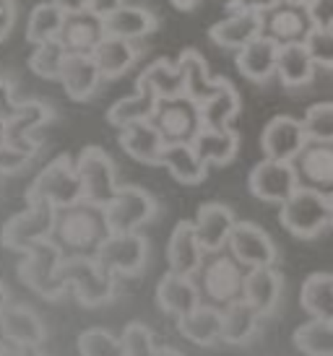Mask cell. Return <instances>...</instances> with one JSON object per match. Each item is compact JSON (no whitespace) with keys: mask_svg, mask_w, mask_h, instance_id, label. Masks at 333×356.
<instances>
[{"mask_svg":"<svg viewBox=\"0 0 333 356\" xmlns=\"http://www.w3.org/2000/svg\"><path fill=\"white\" fill-rule=\"evenodd\" d=\"M109 224L104 216V208L79 200L73 206L58 208V218H55V232L52 239L58 242L65 257L76 255H97L99 245L109 237Z\"/></svg>","mask_w":333,"mask_h":356,"instance_id":"obj_1","label":"cell"},{"mask_svg":"<svg viewBox=\"0 0 333 356\" xmlns=\"http://www.w3.org/2000/svg\"><path fill=\"white\" fill-rule=\"evenodd\" d=\"M63 250L58 248L55 239H42L26 252H21L19 273L21 284L31 289L37 297L47 299V302H58L68 294V284L60 276V266H63Z\"/></svg>","mask_w":333,"mask_h":356,"instance_id":"obj_2","label":"cell"},{"mask_svg":"<svg viewBox=\"0 0 333 356\" xmlns=\"http://www.w3.org/2000/svg\"><path fill=\"white\" fill-rule=\"evenodd\" d=\"M60 276L73 291L76 302L86 309L104 307L118 297V278L109 276L107 270L97 263V257L91 255L63 257Z\"/></svg>","mask_w":333,"mask_h":356,"instance_id":"obj_3","label":"cell"},{"mask_svg":"<svg viewBox=\"0 0 333 356\" xmlns=\"http://www.w3.org/2000/svg\"><path fill=\"white\" fill-rule=\"evenodd\" d=\"M281 227L297 239H315L331 227V198L328 193L310 185H300L292 198L281 203Z\"/></svg>","mask_w":333,"mask_h":356,"instance_id":"obj_4","label":"cell"},{"mask_svg":"<svg viewBox=\"0 0 333 356\" xmlns=\"http://www.w3.org/2000/svg\"><path fill=\"white\" fill-rule=\"evenodd\" d=\"M245 276L247 268L240 266L235 257L229 255V250L214 252L211 257H206L203 268L198 270V286L203 294V302L216 307H226L242 299L245 291Z\"/></svg>","mask_w":333,"mask_h":356,"instance_id":"obj_5","label":"cell"},{"mask_svg":"<svg viewBox=\"0 0 333 356\" xmlns=\"http://www.w3.org/2000/svg\"><path fill=\"white\" fill-rule=\"evenodd\" d=\"M29 208L10 216L0 229V245L13 252H26L42 239H52L58 208L47 200H26Z\"/></svg>","mask_w":333,"mask_h":356,"instance_id":"obj_6","label":"cell"},{"mask_svg":"<svg viewBox=\"0 0 333 356\" xmlns=\"http://www.w3.org/2000/svg\"><path fill=\"white\" fill-rule=\"evenodd\" d=\"M26 200H47L55 208L73 206L81 200L79 167L68 154H60L34 177L26 190Z\"/></svg>","mask_w":333,"mask_h":356,"instance_id":"obj_7","label":"cell"},{"mask_svg":"<svg viewBox=\"0 0 333 356\" xmlns=\"http://www.w3.org/2000/svg\"><path fill=\"white\" fill-rule=\"evenodd\" d=\"M94 257L109 276L136 278L148 263V239L138 232H112Z\"/></svg>","mask_w":333,"mask_h":356,"instance_id":"obj_8","label":"cell"},{"mask_svg":"<svg viewBox=\"0 0 333 356\" xmlns=\"http://www.w3.org/2000/svg\"><path fill=\"white\" fill-rule=\"evenodd\" d=\"M76 167L81 177V200L104 208L118 195V167L104 149L86 146L76 159Z\"/></svg>","mask_w":333,"mask_h":356,"instance_id":"obj_9","label":"cell"},{"mask_svg":"<svg viewBox=\"0 0 333 356\" xmlns=\"http://www.w3.org/2000/svg\"><path fill=\"white\" fill-rule=\"evenodd\" d=\"M159 213L157 198L138 185H120L118 195L104 206L109 232H138Z\"/></svg>","mask_w":333,"mask_h":356,"instance_id":"obj_10","label":"cell"},{"mask_svg":"<svg viewBox=\"0 0 333 356\" xmlns=\"http://www.w3.org/2000/svg\"><path fill=\"white\" fill-rule=\"evenodd\" d=\"M302 185L300 169L294 161H279V159H263L261 164H255L250 177H247V188L258 200L263 203H284L297 193Z\"/></svg>","mask_w":333,"mask_h":356,"instance_id":"obj_11","label":"cell"},{"mask_svg":"<svg viewBox=\"0 0 333 356\" xmlns=\"http://www.w3.org/2000/svg\"><path fill=\"white\" fill-rule=\"evenodd\" d=\"M151 122L164 136L166 143H193L196 136L203 130V115L201 104L190 97H175V99H162Z\"/></svg>","mask_w":333,"mask_h":356,"instance_id":"obj_12","label":"cell"},{"mask_svg":"<svg viewBox=\"0 0 333 356\" xmlns=\"http://www.w3.org/2000/svg\"><path fill=\"white\" fill-rule=\"evenodd\" d=\"M226 250L247 270L250 268L276 266V260H279V250H276L274 239L268 237L265 229H261L253 221H237Z\"/></svg>","mask_w":333,"mask_h":356,"instance_id":"obj_13","label":"cell"},{"mask_svg":"<svg viewBox=\"0 0 333 356\" xmlns=\"http://www.w3.org/2000/svg\"><path fill=\"white\" fill-rule=\"evenodd\" d=\"M49 120H55V109L49 107L47 102L40 99H24L19 102L16 112L10 115L3 125H6V143L16 146V149H24L37 156L40 151V140L34 138V133L47 125Z\"/></svg>","mask_w":333,"mask_h":356,"instance_id":"obj_14","label":"cell"},{"mask_svg":"<svg viewBox=\"0 0 333 356\" xmlns=\"http://www.w3.org/2000/svg\"><path fill=\"white\" fill-rule=\"evenodd\" d=\"M310 143L302 120L292 115H279L274 118L261 133V149L265 159H279V161H297V156Z\"/></svg>","mask_w":333,"mask_h":356,"instance_id":"obj_15","label":"cell"},{"mask_svg":"<svg viewBox=\"0 0 333 356\" xmlns=\"http://www.w3.org/2000/svg\"><path fill=\"white\" fill-rule=\"evenodd\" d=\"M206 250L201 245L193 221H180L166 242V263L169 270L183 276H198V270L206 263Z\"/></svg>","mask_w":333,"mask_h":356,"instance_id":"obj_16","label":"cell"},{"mask_svg":"<svg viewBox=\"0 0 333 356\" xmlns=\"http://www.w3.org/2000/svg\"><path fill=\"white\" fill-rule=\"evenodd\" d=\"M157 305L164 315H190L196 307L203 305V294H201L196 276H183V273H175V270L164 273L159 278L157 286Z\"/></svg>","mask_w":333,"mask_h":356,"instance_id":"obj_17","label":"cell"},{"mask_svg":"<svg viewBox=\"0 0 333 356\" xmlns=\"http://www.w3.org/2000/svg\"><path fill=\"white\" fill-rule=\"evenodd\" d=\"M313 29V19L304 6L286 3L281 0L276 8L263 13V34L276 40L279 44H292V42H304Z\"/></svg>","mask_w":333,"mask_h":356,"instance_id":"obj_18","label":"cell"},{"mask_svg":"<svg viewBox=\"0 0 333 356\" xmlns=\"http://www.w3.org/2000/svg\"><path fill=\"white\" fill-rule=\"evenodd\" d=\"M193 224H196L198 239H201L203 250L208 255H214V252L226 250L229 237H232V232L237 227V218L235 211L224 206V203H203L198 208Z\"/></svg>","mask_w":333,"mask_h":356,"instance_id":"obj_19","label":"cell"},{"mask_svg":"<svg viewBox=\"0 0 333 356\" xmlns=\"http://www.w3.org/2000/svg\"><path fill=\"white\" fill-rule=\"evenodd\" d=\"M118 140H120V149L125 151L130 159H136L138 164L162 167L166 140L151 120H141V122H133V125L120 128Z\"/></svg>","mask_w":333,"mask_h":356,"instance_id":"obj_20","label":"cell"},{"mask_svg":"<svg viewBox=\"0 0 333 356\" xmlns=\"http://www.w3.org/2000/svg\"><path fill=\"white\" fill-rule=\"evenodd\" d=\"M104 37H107L104 19H102L99 13H94V10H79V13H68V16H65L58 40L65 44L68 52L91 55Z\"/></svg>","mask_w":333,"mask_h":356,"instance_id":"obj_21","label":"cell"},{"mask_svg":"<svg viewBox=\"0 0 333 356\" xmlns=\"http://www.w3.org/2000/svg\"><path fill=\"white\" fill-rule=\"evenodd\" d=\"M263 34V13L253 10H229V16L211 26L208 37L224 50H242L245 44Z\"/></svg>","mask_w":333,"mask_h":356,"instance_id":"obj_22","label":"cell"},{"mask_svg":"<svg viewBox=\"0 0 333 356\" xmlns=\"http://www.w3.org/2000/svg\"><path fill=\"white\" fill-rule=\"evenodd\" d=\"M102 73L94 55H79V52H68V58L63 63L60 70V83L73 102H88L97 94L99 83H102Z\"/></svg>","mask_w":333,"mask_h":356,"instance_id":"obj_23","label":"cell"},{"mask_svg":"<svg viewBox=\"0 0 333 356\" xmlns=\"http://www.w3.org/2000/svg\"><path fill=\"white\" fill-rule=\"evenodd\" d=\"M279 52H281V44L271 37L261 34L258 40H253L250 44H245L242 50H237V70L245 76L247 81H255V83H265L268 79L276 76V68H279Z\"/></svg>","mask_w":333,"mask_h":356,"instance_id":"obj_24","label":"cell"},{"mask_svg":"<svg viewBox=\"0 0 333 356\" xmlns=\"http://www.w3.org/2000/svg\"><path fill=\"white\" fill-rule=\"evenodd\" d=\"M177 330L185 341L196 346H216L222 343V336H224V309L203 302L190 315L177 317Z\"/></svg>","mask_w":333,"mask_h":356,"instance_id":"obj_25","label":"cell"},{"mask_svg":"<svg viewBox=\"0 0 333 356\" xmlns=\"http://www.w3.org/2000/svg\"><path fill=\"white\" fill-rule=\"evenodd\" d=\"M281 291H284V278L276 270V266L250 268V270H247L242 299L250 302L263 317L276 312L279 299H281Z\"/></svg>","mask_w":333,"mask_h":356,"instance_id":"obj_26","label":"cell"},{"mask_svg":"<svg viewBox=\"0 0 333 356\" xmlns=\"http://www.w3.org/2000/svg\"><path fill=\"white\" fill-rule=\"evenodd\" d=\"M0 333L16 346H42L47 327L29 305H8L0 320Z\"/></svg>","mask_w":333,"mask_h":356,"instance_id":"obj_27","label":"cell"},{"mask_svg":"<svg viewBox=\"0 0 333 356\" xmlns=\"http://www.w3.org/2000/svg\"><path fill=\"white\" fill-rule=\"evenodd\" d=\"M297 169H300V177L302 185L318 188L328 193H333V143H315L310 140L304 151L297 156Z\"/></svg>","mask_w":333,"mask_h":356,"instance_id":"obj_28","label":"cell"},{"mask_svg":"<svg viewBox=\"0 0 333 356\" xmlns=\"http://www.w3.org/2000/svg\"><path fill=\"white\" fill-rule=\"evenodd\" d=\"M159 102H162L159 94L148 83L136 81V91L130 97L118 99L109 107L107 122L115 125V128H125V125H133V122H141V120H151L159 107Z\"/></svg>","mask_w":333,"mask_h":356,"instance_id":"obj_29","label":"cell"},{"mask_svg":"<svg viewBox=\"0 0 333 356\" xmlns=\"http://www.w3.org/2000/svg\"><path fill=\"white\" fill-rule=\"evenodd\" d=\"M177 65H180L183 79H185V97H190V99L198 102V104H203V102L211 99L226 81V79H214V76H211L206 60H203V55L198 50H185L177 58Z\"/></svg>","mask_w":333,"mask_h":356,"instance_id":"obj_30","label":"cell"},{"mask_svg":"<svg viewBox=\"0 0 333 356\" xmlns=\"http://www.w3.org/2000/svg\"><path fill=\"white\" fill-rule=\"evenodd\" d=\"M162 167L180 182V185H201L208 177V164L201 159L193 143H166Z\"/></svg>","mask_w":333,"mask_h":356,"instance_id":"obj_31","label":"cell"},{"mask_svg":"<svg viewBox=\"0 0 333 356\" xmlns=\"http://www.w3.org/2000/svg\"><path fill=\"white\" fill-rule=\"evenodd\" d=\"M315 68H318V63L313 60V55H310V50H307V44H304V42L281 44L276 76H279V81L284 83L286 89H300V86H307V83L315 79Z\"/></svg>","mask_w":333,"mask_h":356,"instance_id":"obj_32","label":"cell"},{"mask_svg":"<svg viewBox=\"0 0 333 356\" xmlns=\"http://www.w3.org/2000/svg\"><path fill=\"white\" fill-rule=\"evenodd\" d=\"M159 26L157 16L148 8H141V6H123L115 13L104 16V29H107L109 37H123V40H144L151 31Z\"/></svg>","mask_w":333,"mask_h":356,"instance_id":"obj_33","label":"cell"},{"mask_svg":"<svg viewBox=\"0 0 333 356\" xmlns=\"http://www.w3.org/2000/svg\"><path fill=\"white\" fill-rule=\"evenodd\" d=\"M222 309H224V336H222V343L245 346V343H250L258 336V327H261L263 315L250 302L237 299V302L222 307Z\"/></svg>","mask_w":333,"mask_h":356,"instance_id":"obj_34","label":"cell"},{"mask_svg":"<svg viewBox=\"0 0 333 356\" xmlns=\"http://www.w3.org/2000/svg\"><path fill=\"white\" fill-rule=\"evenodd\" d=\"M193 146L208 167H224L235 161L240 151V136L232 128H203L196 136Z\"/></svg>","mask_w":333,"mask_h":356,"instance_id":"obj_35","label":"cell"},{"mask_svg":"<svg viewBox=\"0 0 333 356\" xmlns=\"http://www.w3.org/2000/svg\"><path fill=\"white\" fill-rule=\"evenodd\" d=\"M91 55L97 60L99 73L104 81L120 79L125 70L133 68V63L138 60V50L133 42L123 40V37H109V34L99 42V47Z\"/></svg>","mask_w":333,"mask_h":356,"instance_id":"obj_36","label":"cell"},{"mask_svg":"<svg viewBox=\"0 0 333 356\" xmlns=\"http://www.w3.org/2000/svg\"><path fill=\"white\" fill-rule=\"evenodd\" d=\"M300 305L310 317L333 320V273H313L304 278Z\"/></svg>","mask_w":333,"mask_h":356,"instance_id":"obj_37","label":"cell"},{"mask_svg":"<svg viewBox=\"0 0 333 356\" xmlns=\"http://www.w3.org/2000/svg\"><path fill=\"white\" fill-rule=\"evenodd\" d=\"M240 94L237 89L224 81V86L216 91L208 102L201 104V115H203V128H232V120L240 115Z\"/></svg>","mask_w":333,"mask_h":356,"instance_id":"obj_38","label":"cell"},{"mask_svg":"<svg viewBox=\"0 0 333 356\" xmlns=\"http://www.w3.org/2000/svg\"><path fill=\"white\" fill-rule=\"evenodd\" d=\"M292 341L304 356H333V320L310 317V323L294 330Z\"/></svg>","mask_w":333,"mask_h":356,"instance_id":"obj_39","label":"cell"},{"mask_svg":"<svg viewBox=\"0 0 333 356\" xmlns=\"http://www.w3.org/2000/svg\"><path fill=\"white\" fill-rule=\"evenodd\" d=\"M138 81L148 83V86L159 94V99H175V97H183V94H185L183 70H180L177 63H169V60H154V63L138 76Z\"/></svg>","mask_w":333,"mask_h":356,"instance_id":"obj_40","label":"cell"},{"mask_svg":"<svg viewBox=\"0 0 333 356\" xmlns=\"http://www.w3.org/2000/svg\"><path fill=\"white\" fill-rule=\"evenodd\" d=\"M65 16H68V13L63 8H58L55 3H42V6H37V8L31 10L29 24H26V40H29L31 44L58 40Z\"/></svg>","mask_w":333,"mask_h":356,"instance_id":"obj_41","label":"cell"},{"mask_svg":"<svg viewBox=\"0 0 333 356\" xmlns=\"http://www.w3.org/2000/svg\"><path fill=\"white\" fill-rule=\"evenodd\" d=\"M68 58V50L60 40H47L42 44H34V52L29 58V68L31 73H37L40 79L47 81H60V70H63V63Z\"/></svg>","mask_w":333,"mask_h":356,"instance_id":"obj_42","label":"cell"},{"mask_svg":"<svg viewBox=\"0 0 333 356\" xmlns=\"http://www.w3.org/2000/svg\"><path fill=\"white\" fill-rule=\"evenodd\" d=\"M79 354L81 356H125L123 338H118L102 327H88L79 336Z\"/></svg>","mask_w":333,"mask_h":356,"instance_id":"obj_43","label":"cell"},{"mask_svg":"<svg viewBox=\"0 0 333 356\" xmlns=\"http://www.w3.org/2000/svg\"><path fill=\"white\" fill-rule=\"evenodd\" d=\"M304 130L307 138L315 143H333V102H320L304 112Z\"/></svg>","mask_w":333,"mask_h":356,"instance_id":"obj_44","label":"cell"},{"mask_svg":"<svg viewBox=\"0 0 333 356\" xmlns=\"http://www.w3.org/2000/svg\"><path fill=\"white\" fill-rule=\"evenodd\" d=\"M120 338H123L125 356H159V348H162L157 346V338L151 333V327L138 323V320L127 323Z\"/></svg>","mask_w":333,"mask_h":356,"instance_id":"obj_45","label":"cell"},{"mask_svg":"<svg viewBox=\"0 0 333 356\" xmlns=\"http://www.w3.org/2000/svg\"><path fill=\"white\" fill-rule=\"evenodd\" d=\"M304 44L318 63V68L333 70V26H313Z\"/></svg>","mask_w":333,"mask_h":356,"instance_id":"obj_46","label":"cell"},{"mask_svg":"<svg viewBox=\"0 0 333 356\" xmlns=\"http://www.w3.org/2000/svg\"><path fill=\"white\" fill-rule=\"evenodd\" d=\"M31 159H34V154H29V151L16 149L10 143H3L0 146V177L3 175H16L21 169H26L31 164Z\"/></svg>","mask_w":333,"mask_h":356,"instance_id":"obj_47","label":"cell"},{"mask_svg":"<svg viewBox=\"0 0 333 356\" xmlns=\"http://www.w3.org/2000/svg\"><path fill=\"white\" fill-rule=\"evenodd\" d=\"M304 8L313 19V26H333V0H310Z\"/></svg>","mask_w":333,"mask_h":356,"instance_id":"obj_48","label":"cell"},{"mask_svg":"<svg viewBox=\"0 0 333 356\" xmlns=\"http://www.w3.org/2000/svg\"><path fill=\"white\" fill-rule=\"evenodd\" d=\"M16 107H19V99H16V91H13V81L0 76V120L6 122L16 112Z\"/></svg>","mask_w":333,"mask_h":356,"instance_id":"obj_49","label":"cell"},{"mask_svg":"<svg viewBox=\"0 0 333 356\" xmlns=\"http://www.w3.org/2000/svg\"><path fill=\"white\" fill-rule=\"evenodd\" d=\"M281 0H229V10H253V13H268Z\"/></svg>","mask_w":333,"mask_h":356,"instance_id":"obj_50","label":"cell"},{"mask_svg":"<svg viewBox=\"0 0 333 356\" xmlns=\"http://www.w3.org/2000/svg\"><path fill=\"white\" fill-rule=\"evenodd\" d=\"M16 24V3L13 0H0V42L6 40Z\"/></svg>","mask_w":333,"mask_h":356,"instance_id":"obj_51","label":"cell"},{"mask_svg":"<svg viewBox=\"0 0 333 356\" xmlns=\"http://www.w3.org/2000/svg\"><path fill=\"white\" fill-rule=\"evenodd\" d=\"M123 6H125V0H91V3H88V10H94V13H99V16L104 19V16L115 13L118 8H123Z\"/></svg>","mask_w":333,"mask_h":356,"instance_id":"obj_52","label":"cell"},{"mask_svg":"<svg viewBox=\"0 0 333 356\" xmlns=\"http://www.w3.org/2000/svg\"><path fill=\"white\" fill-rule=\"evenodd\" d=\"M52 3L65 10V13H79V10H88L91 0H52Z\"/></svg>","mask_w":333,"mask_h":356,"instance_id":"obj_53","label":"cell"},{"mask_svg":"<svg viewBox=\"0 0 333 356\" xmlns=\"http://www.w3.org/2000/svg\"><path fill=\"white\" fill-rule=\"evenodd\" d=\"M0 356H19V346H16V343H10L3 333H0Z\"/></svg>","mask_w":333,"mask_h":356,"instance_id":"obj_54","label":"cell"},{"mask_svg":"<svg viewBox=\"0 0 333 356\" xmlns=\"http://www.w3.org/2000/svg\"><path fill=\"white\" fill-rule=\"evenodd\" d=\"M10 305V294H8V289H6V284L0 281V320H3V312L8 309Z\"/></svg>","mask_w":333,"mask_h":356,"instance_id":"obj_55","label":"cell"},{"mask_svg":"<svg viewBox=\"0 0 333 356\" xmlns=\"http://www.w3.org/2000/svg\"><path fill=\"white\" fill-rule=\"evenodd\" d=\"M19 356H47L42 346H19Z\"/></svg>","mask_w":333,"mask_h":356,"instance_id":"obj_56","label":"cell"},{"mask_svg":"<svg viewBox=\"0 0 333 356\" xmlns=\"http://www.w3.org/2000/svg\"><path fill=\"white\" fill-rule=\"evenodd\" d=\"M172 3H175L177 8H183V10H187V8H193V6H196L198 0H172Z\"/></svg>","mask_w":333,"mask_h":356,"instance_id":"obj_57","label":"cell"},{"mask_svg":"<svg viewBox=\"0 0 333 356\" xmlns=\"http://www.w3.org/2000/svg\"><path fill=\"white\" fill-rule=\"evenodd\" d=\"M159 356H183L177 348H172V346H162L159 348Z\"/></svg>","mask_w":333,"mask_h":356,"instance_id":"obj_58","label":"cell"},{"mask_svg":"<svg viewBox=\"0 0 333 356\" xmlns=\"http://www.w3.org/2000/svg\"><path fill=\"white\" fill-rule=\"evenodd\" d=\"M6 143V125H3V120H0V146Z\"/></svg>","mask_w":333,"mask_h":356,"instance_id":"obj_59","label":"cell"},{"mask_svg":"<svg viewBox=\"0 0 333 356\" xmlns=\"http://www.w3.org/2000/svg\"><path fill=\"white\" fill-rule=\"evenodd\" d=\"M286 3H297V6H307L310 0H286Z\"/></svg>","mask_w":333,"mask_h":356,"instance_id":"obj_60","label":"cell"},{"mask_svg":"<svg viewBox=\"0 0 333 356\" xmlns=\"http://www.w3.org/2000/svg\"><path fill=\"white\" fill-rule=\"evenodd\" d=\"M328 198H331V227H333V193L328 195Z\"/></svg>","mask_w":333,"mask_h":356,"instance_id":"obj_61","label":"cell"}]
</instances>
